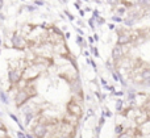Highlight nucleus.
I'll list each match as a JSON object with an SVG mask.
<instances>
[{
  "instance_id": "f257e3e1",
  "label": "nucleus",
  "mask_w": 150,
  "mask_h": 138,
  "mask_svg": "<svg viewBox=\"0 0 150 138\" xmlns=\"http://www.w3.org/2000/svg\"><path fill=\"white\" fill-rule=\"evenodd\" d=\"M36 96V89H34L33 86H30V84H28V86L23 87V88L20 89V91L16 94V97H15V103L17 107H21L23 104H25L26 101H28L30 97Z\"/></svg>"
},
{
  "instance_id": "f03ea898",
  "label": "nucleus",
  "mask_w": 150,
  "mask_h": 138,
  "mask_svg": "<svg viewBox=\"0 0 150 138\" xmlns=\"http://www.w3.org/2000/svg\"><path fill=\"white\" fill-rule=\"evenodd\" d=\"M66 109H67V113H69V115H73V116H75L76 118H80V117L83 116V109H82V107H80L79 103H78L75 99H73L71 101L67 103V105H66Z\"/></svg>"
},
{
  "instance_id": "7ed1b4c3",
  "label": "nucleus",
  "mask_w": 150,
  "mask_h": 138,
  "mask_svg": "<svg viewBox=\"0 0 150 138\" xmlns=\"http://www.w3.org/2000/svg\"><path fill=\"white\" fill-rule=\"evenodd\" d=\"M32 132H33V136L36 138H45L47 134V126L42 123H37L36 125L33 126Z\"/></svg>"
},
{
  "instance_id": "20e7f679",
  "label": "nucleus",
  "mask_w": 150,
  "mask_h": 138,
  "mask_svg": "<svg viewBox=\"0 0 150 138\" xmlns=\"http://www.w3.org/2000/svg\"><path fill=\"white\" fill-rule=\"evenodd\" d=\"M12 46L15 47V49H17V50L25 49L26 42H25V39H24V37L20 36V34H17V33H15L13 34V37H12Z\"/></svg>"
},
{
  "instance_id": "39448f33",
  "label": "nucleus",
  "mask_w": 150,
  "mask_h": 138,
  "mask_svg": "<svg viewBox=\"0 0 150 138\" xmlns=\"http://www.w3.org/2000/svg\"><path fill=\"white\" fill-rule=\"evenodd\" d=\"M23 73L24 70L21 68H13V70L9 71V82L12 84H17L18 82H21L23 79Z\"/></svg>"
},
{
  "instance_id": "423d86ee",
  "label": "nucleus",
  "mask_w": 150,
  "mask_h": 138,
  "mask_svg": "<svg viewBox=\"0 0 150 138\" xmlns=\"http://www.w3.org/2000/svg\"><path fill=\"white\" fill-rule=\"evenodd\" d=\"M136 124L137 125H144V124H146L149 121V118H148V113H146V111L144 109V112H140L137 116H136Z\"/></svg>"
},
{
  "instance_id": "0eeeda50",
  "label": "nucleus",
  "mask_w": 150,
  "mask_h": 138,
  "mask_svg": "<svg viewBox=\"0 0 150 138\" xmlns=\"http://www.w3.org/2000/svg\"><path fill=\"white\" fill-rule=\"evenodd\" d=\"M125 36H127V38H128V41H129V42H134V41H137V39H138L140 33H138L137 30H129V32H127V33H125Z\"/></svg>"
},
{
  "instance_id": "6e6552de",
  "label": "nucleus",
  "mask_w": 150,
  "mask_h": 138,
  "mask_svg": "<svg viewBox=\"0 0 150 138\" xmlns=\"http://www.w3.org/2000/svg\"><path fill=\"white\" fill-rule=\"evenodd\" d=\"M54 50L57 53H59L61 55H66L67 54V47L65 46V44H63V42H59V44H55L54 45Z\"/></svg>"
},
{
  "instance_id": "1a4fd4ad",
  "label": "nucleus",
  "mask_w": 150,
  "mask_h": 138,
  "mask_svg": "<svg viewBox=\"0 0 150 138\" xmlns=\"http://www.w3.org/2000/svg\"><path fill=\"white\" fill-rule=\"evenodd\" d=\"M122 55H124V50H122V47L120 45H117L113 49V51H112V57L115 59H120V58H122Z\"/></svg>"
},
{
  "instance_id": "9d476101",
  "label": "nucleus",
  "mask_w": 150,
  "mask_h": 138,
  "mask_svg": "<svg viewBox=\"0 0 150 138\" xmlns=\"http://www.w3.org/2000/svg\"><path fill=\"white\" fill-rule=\"evenodd\" d=\"M34 65H45V66H50L52 65V61H49L45 57H36L33 61Z\"/></svg>"
},
{
  "instance_id": "9b49d317",
  "label": "nucleus",
  "mask_w": 150,
  "mask_h": 138,
  "mask_svg": "<svg viewBox=\"0 0 150 138\" xmlns=\"http://www.w3.org/2000/svg\"><path fill=\"white\" fill-rule=\"evenodd\" d=\"M141 79L145 84L150 86V68H145V70L141 71Z\"/></svg>"
},
{
  "instance_id": "f8f14e48",
  "label": "nucleus",
  "mask_w": 150,
  "mask_h": 138,
  "mask_svg": "<svg viewBox=\"0 0 150 138\" xmlns=\"http://www.w3.org/2000/svg\"><path fill=\"white\" fill-rule=\"evenodd\" d=\"M78 120L79 118H76L75 116H73V115H66L65 117H63V123H67V124H71V125H74V126H76L78 125Z\"/></svg>"
},
{
  "instance_id": "ddd939ff",
  "label": "nucleus",
  "mask_w": 150,
  "mask_h": 138,
  "mask_svg": "<svg viewBox=\"0 0 150 138\" xmlns=\"http://www.w3.org/2000/svg\"><path fill=\"white\" fill-rule=\"evenodd\" d=\"M0 130H5V126H4V124L0 121Z\"/></svg>"
},
{
  "instance_id": "4468645a",
  "label": "nucleus",
  "mask_w": 150,
  "mask_h": 138,
  "mask_svg": "<svg viewBox=\"0 0 150 138\" xmlns=\"http://www.w3.org/2000/svg\"><path fill=\"white\" fill-rule=\"evenodd\" d=\"M107 1H108V3H111V4H115V3H116L117 0H107Z\"/></svg>"
},
{
  "instance_id": "2eb2a0df",
  "label": "nucleus",
  "mask_w": 150,
  "mask_h": 138,
  "mask_svg": "<svg viewBox=\"0 0 150 138\" xmlns=\"http://www.w3.org/2000/svg\"><path fill=\"white\" fill-rule=\"evenodd\" d=\"M124 12H125V9H124V8H121V9L119 11V13H124Z\"/></svg>"
},
{
  "instance_id": "dca6fc26",
  "label": "nucleus",
  "mask_w": 150,
  "mask_h": 138,
  "mask_svg": "<svg viewBox=\"0 0 150 138\" xmlns=\"http://www.w3.org/2000/svg\"><path fill=\"white\" fill-rule=\"evenodd\" d=\"M4 138H9V137H4Z\"/></svg>"
}]
</instances>
